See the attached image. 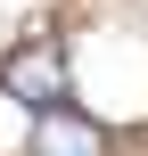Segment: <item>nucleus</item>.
I'll list each match as a JSON object with an SVG mask.
<instances>
[{
	"instance_id": "nucleus-1",
	"label": "nucleus",
	"mask_w": 148,
	"mask_h": 156,
	"mask_svg": "<svg viewBox=\"0 0 148 156\" xmlns=\"http://www.w3.org/2000/svg\"><path fill=\"white\" fill-rule=\"evenodd\" d=\"M0 90H8V99H25L33 115H49V107H66V49H58L49 33H33V41H16V49L0 58Z\"/></svg>"
},
{
	"instance_id": "nucleus-2",
	"label": "nucleus",
	"mask_w": 148,
	"mask_h": 156,
	"mask_svg": "<svg viewBox=\"0 0 148 156\" xmlns=\"http://www.w3.org/2000/svg\"><path fill=\"white\" fill-rule=\"evenodd\" d=\"M33 156H107V123L82 107H49L33 115Z\"/></svg>"
}]
</instances>
